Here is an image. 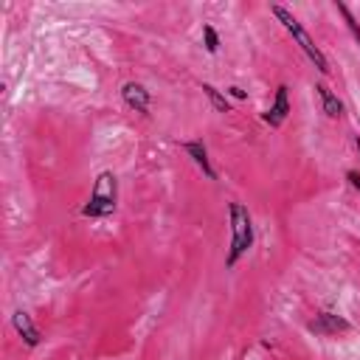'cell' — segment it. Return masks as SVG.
Returning a JSON list of instances; mask_svg holds the SVG:
<instances>
[{
	"instance_id": "cell-15",
	"label": "cell",
	"mask_w": 360,
	"mask_h": 360,
	"mask_svg": "<svg viewBox=\"0 0 360 360\" xmlns=\"http://www.w3.org/2000/svg\"><path fill=\"white\" fill-rule=\"evenodd\" d=\"M354 149H357V155H360V135L354 138Z\"/></svg>"
},
{
	"instance_id": "cell-14",
	"label": "cell",
	"mask_w": 360,
	"mask_h": 360,
	"mask_svg": "<svg viewBox=\"0 0 360 360\" xmlns=\"http://www.w3.org/2000/svg\"><path fill=\"white\" fill-rule=\"evenodd\" d=\"M346 180H349V186H352L354 191H360V172H357V169H349V172H346Z\"/></svg>"
},
{
	"instance_id": "cell-1",
	"label": "cell",
	"mask_w": 360,
	"mask_h": 360,
	"mask_svg": "<svg viewBox=\"0 0 360 360\" xmlns=\"http://www.w3.org/2000/svg\"><path fill=\"white\" fill-rule=\"evenodd\" d=\"M228 225H231V245H228V253H225V270H233L236 262L253 248V217L248 211L245 202L239 200H231L228 202Z\"/></svg>"
},
{
	"instance_id": "cell-5",
	"label": "cell",
	"mask_w": 360,
	"mask_h": 360,
	"mask_svg": "<svg viewBox=\"0 0 360 360\" xmlns=\"http://www.w3.org/2000/svg\"><path fill=\"white\" fill-rule=\"evenodd\" d=\"M290 112H292V107H290V87H287V84H278V87H276V98H273V104L262 112V121L270 124L273 129H278V127L287 121Z\"/></svg>"
},
{
	"instance_id": "cell-9",
	"label": "cell",
	"mask_w": 360,
	"mask_h": 360,
	"mask_svg": "<svg viewBox=\"0 0 360 360\" xmlns=\"http://www.w3.org/2000/svg\"><path fill=\"white\" fill-rule=\"evenodd\" d=\"M315 96H318V101H321V110L326 112V118H340L343 115V101L323 84V82H318L315 84Z\"/></svg>"
},
{
	"instance_id": "cell-13",
	"label": "cell",
	"mask_w": 360,
	"mask_h": 360,
	"mask_svg": "<svg viewBox=\"0 0 360 360\" xmlns=\"http://www.w3.org/2000/svg\"><path fill=\"white\" fill-rule=\"evenodd\" d=\"M225 96H231V98H239V101H245V98H248V90H242V87L231 84V87H225Z\"/></svg>"
},
{
	"instance_id": "cell-6",
	"label": "cell",
	"mask_w": 360,
	"mask_h": 360,
	"mask_svg": "<svg viewBox=\"0 0 360 360\" xmlns=\"http://www.w3.org/2000/svg\"><path fill=\"white\" fill-rule=\"evenodd\" d=\"M11 326H14V332L20 335V340H22L28 349H37V346L42 343V332H39V326L34 323V318H31L25 309L11 312Z\"/></svg>"
},
{
	"instance_id": "cell-4",
	"label": "cell",
	"mask_w": 360,
	"mask_h": 360,
	"mask_svg": "<svg viewBox=\"0 0 360 360\" xmlns=\"http://www.w3.org/2000/svg\"><path fill=\"white\" fill-rule=\"evenodd\" d=\"M307 332H309V335H318V338H332V335H346V332H352V323H349L343 315L318 312V315L307 323Z\"/></svg>"
},
{
	"instance_id": "cell-8",
	"label": "cell",
	"mask_w": 360,
	"mask_h": 360,
	"mask_svg": "<svg viewBox=\"0 0 360 360\" xmlns=\"http://www.w3.org/2000/svg\"><path fill=\"white\" fill-rule=\"evenodd\" d=\"M183 152L194 160V166H197L208 180H217V172H214V166H211V160H208V146L202 143V138L186 141V143H183Z\"/></svg>"
},
{
	"instance_id": "cell-2",
	"label": "cell",
	"mask_w": 360,
	"mask_h": 360,
	"mask_svg": "<svg viewBox=\"0 0 360 360\" xmlns=\"http://www.w3.org/2000/svg\"><path fill=\"white\" fill-rule=\"evenodd\" d=\"M115 208H118V177H115V172L104 169V172H98L96 180H93L90 197H87V202L82 205V217L104 219V217H112Z\"/></svg>"
},
{
	"instance_id": "cell-12",
	"label": "cell",
	"mask_w": 360,
	"mask_h": 360,
	"mask_svg": "<svg viewBox=\"0 0 360 360\" xmlns=\"http://www.w3.org/2000/svg\"><path fill=\"white\" fill-rule=\"evenodd\" d=\"M202 45L208 53H217L219 51V34L214 25H202Z\"/></svg>"
},
{
	"instance_id": "cell-10",
	"label": "cell",
	"mask_w": 360,
	"mask_h": 360,
	"mask_svg": "<svg viewBox=\"0 0 360 360\" xmlns=\"http://www.w3.org/2000/svg\"><path fill=\"white\" fill-rule=\"evenodd\" d=\"M200 90L205 93V98L211 101V107L217 110V112H231V101H228V96L222 93V90H217L214 84H208V82H202L200 84Z\"/></svg>"
},
{
	"instance_id": "cell-7",
	"label": "cell",
	"mask_w": 360,
	"mask_h": 360,
	"mask_svg": "<svg viewBox=\"0 0 360 360\" xmlns=\"http://www.w3.org/2000/svg\"><path fill=\"white\" fill-rule=\"evenodd\" d=\"M121 98H124V104H127L129 110H135L138 115H149V101H152V96H149V90H146L141 82H127V84L121 87Z\"/></svg>"
},
{
	"instance_id": "cell-3",
	"label": "cell",
	"mask_w": 360,
	"mask_h": 360,
	"mask_svg": "<svg viewBox=\"0 0 360 360\" xmlns=\"http://www.w3.org/2000/svg\"><path fill=\"white\" fill-rule=\"evenodd\" d=\"M270 11H273V17L284 25V31L295 39V45L304 51V56L318 68V73H323V76H326V73H329V62H326L323 51L315 45V39L309 37V31L295 20V14H292V11H287V8H284V6H278V3H273V6H270Z\"/></svg>"
},
{
	"instance_id": "cell-11",
	"label": "cell",
	"mask_w": 360,
	"mask_h": 360,
	"mask_svg": "<svg viewBox=\"0 0 360 360\" xmlns=\"http://www.w3.org/2000/svg\"><path fill=\"white\" fill-rule=\"evenodd\" d=\"M338 11H340V17H343V22H346L349 34H352V37H354V42L360 45V22L354 20V14L349 11V6H346V3H338Z\"/></svg>"
}]
</instances>
